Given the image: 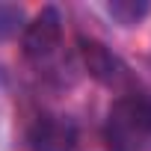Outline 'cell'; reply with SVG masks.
Wrapping results in <instances>:
<instances>
[{
	"label": "cell",
	"mask_w": 151,
	"mask_h": 151,
	"mask_svg": "<svg viewBox=\"0 0 151 151\" xmlns=\"http://www.w3.org/2000/svg\"><path fill=\"white\" fill-rule=\"evenodd\" d=\"M104 139L113 151H139L151 139V95H122L107 113Z\"/></svg>",
	"instance_id": "1"
},
{
	"label": "cell",
	"mask_w": 151,
	"mask_h": 151,
	"mask_svg": "<svg viewBox=\"0 0 151 151\" xmlns=\"http://www.w3.org/2000/svg\"><path fill=\"white\" fill-rule=\"evenodd\" d=\"M62 42V15L56 6H45L27 27H24V53L30 59L50 56Z\"/></svg>",
	"instance_id": "2"
},
{
	"label": "cell",
	"mask_w": 151,
	"mask_h": 151,
	"mask_svg": "<svg viewBox=\"0 0 151 151\" xmlns=\"http://www.w3.org/2000/svg\"><path fill=\"white\" fill-rule=\"evenodd\" d=\"M30 151H74L77 124L65 116H39L30 127Z\"/></svg>",
	"instance_id": "3"
},
{
	"label": "cell",
	"mask_w": 151,
	"mask_h": 151,
	"mask_svg": "<svg viewBox=\"0 0 151 151\" xmlns=\"http://www.w3.org/2000/svg\"><path fill=\"white\" fill-rule=\"evenodd\" d=\"M80 56H83L86 71L92 74L95 80H101V83H107V86L124 80V65H122V59H119L107 45H101V42H95V39H83V42H80Z\"/></svg>",
	"instance_id": "4"
},
{
	"label": "cell",
	"mask_w": 151,
	"mask_h": 151,
	"mask_svg": "<svg viewBox=\"0 0 151 151\" xmlns=\"http://www.w3.org/2000/svg\"><path fill=\"white\" fill-rule=\"evenodd\" d=\"M107 12L122 27H133L136 21H142L148 15V3L145 0H113V3H107Z\"/></svg>",
	"instance_id": "5"
},
{
	"label": "cell",
	"mask_w": 151,
	"mask_h": 151,
	"mask_svg": "<svg viewBox=\"0 0 151 151\" xmlns=\"http://www.w3.org/2000/svg\"><path fill=\"white\" fill-rule=\"evenodd\" d=\"M24 24V9L15 3H0V42L12 39Z\"/></svg>",
	"instance_id": "6"
}]
</instances>
